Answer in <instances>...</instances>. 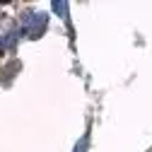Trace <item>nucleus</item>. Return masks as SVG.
Listing matches in <instances>:
<instances>
[{
	"mask_svg": "<svg viewBox=\"0 0 152 152\" xmlns=\"http://www.w3.org/2000/svg\"><path fill=\"white\" fill-rule=\"evenodd\" d=\"M17 41V31H10V34H3L0 36V53H5L7 48H12Z\"/></svg>",
	"mask_w": 152,
	"mask_h": 152,
	"instance_id": "f03ea898",
	"label": "nucleus"
},
{
	"mask_svg": "<svg viewBox=\"0 0 152 152\" xmlns=\"http://www.w3.org/2000/svg\"><path fill=\"white\" fill-rule=\"evenodd\" d=\"M53 10H56V12H61V17L70 24V20H68V3H53Z\"/></svg>",
	"mask_w": 152,
	"mask_h": 152,
	"instance_id": "7ed1b4c3",
	"label": "nucleus"
},
{
	"mask_svg": "<svg viewBox=\"0 0 152 152\" xmlns=\"http://www.w3.org/2000/svg\"><path fill=\"white\" fill-rule=\"evenodd\" d=\"M46 24H48V17L44 12H24V17H22V29L27 31L29 39H39Z\"/></svg>",
	"mask_w": 152,
	"mask_h": 152,
	"instance_id": "f257e3e1",
	"label": "nucleus"
},
{
	"mask_svg": "<svg viewBox=\"0 0 152 152\" xmlns=\"http://www.w3.org/2000/svg\"><path fill=\"white\" fill-rule=\"evenodd\" d=\"M87 142H89V135H82L80 142L75 145V152H85V150H87Z\"/></svg>",
	"mask_w": 152,
	"mask_h": 152,
	"instance_id": "20e7f679",
	"label": "nucleus"
}]
</instances>
